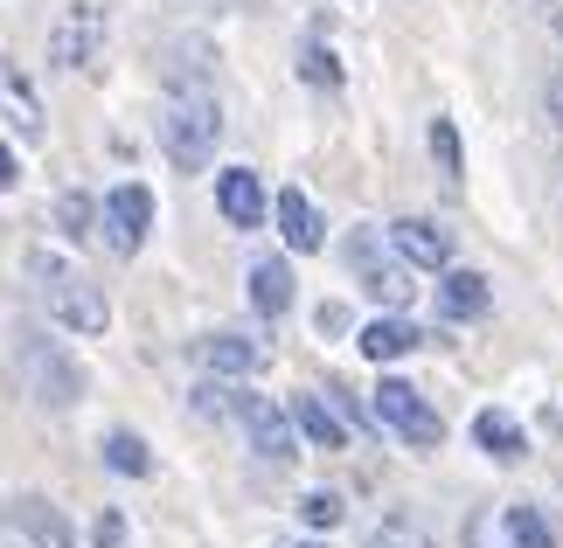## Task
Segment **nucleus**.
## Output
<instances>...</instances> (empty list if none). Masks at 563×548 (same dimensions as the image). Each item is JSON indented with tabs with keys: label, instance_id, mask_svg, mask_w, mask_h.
Listing matches in <instances>:
<instances>
[{
	"label": "nucleus",
	"instance_id": "nucleus-1",
	"mask_svg": "<svg viewBox=\"0 0 563 548\" xmlns=\"http://www.w3.org/2000/svg\"><path fill=\"white\" fill-rule=\"evenodd\" d=\"M21 278L35 284V299L49 305V313L70 326V334H104V326H112V305H104V292L70 265V257L29 250V257H21Z\"/></svg>",
	"mask_w": 563,
	"mask_h": 548
},
{
	"label": "nucleus",
	"instance_id": "nucleus-2",
	"mask_svg": "<svg viewBox=\"0 0 563 548\" xmlns=\"http://www.w3.org/2000/svg\"><path fill=\"white\" fill-rule=\"evenodd\" d=\"M216 139H223V112H216V98L209 91H175V104H167V119H161L167 160H175L181 174H202L216 160Z\"/></svg>",
	"mask_w": 563,
	"mask_h": 548
},
{
	"label": "nucleus",
	"instance_id": "nucleus-3",
	"mask_svg": "<svg viewBox=\"0 0 563 548\" xmlns=\"http://www.w3.org/2000/svg\"><path fill=\"white\" fill-rule=\"evenodd\" d=\"M14 361H21V376H29V396L42 410H70L84 396V368L70 347H56L49 334H35V326H21V340H14Z\"/></svg>",
	"mask_w": 563,
	"mask_h": 548
},
{
	"label": "nucleus",
	"instance_id": "nucleus-4",
	"mask_svg": "<svg viewBox=\"0 0 563 548\" xmlns=\"http://www.w3.org/2000/svg\"><path fill=\"white\" fill-rule=\"evenodd\" d=\"M376 424H389V430L404 437V445H418V451L445 445L439 410H424V396H418L410 382H397V376H383V382H376Z\"/></svg>",
	"mask_w": 563,
	"mask_h": 548
},
{
	"label": "nucleus",
	"instance_id": "nucleus-5",
	"mask_svg": "<svg viewBox=\"0 0 563 548\" xmlns=\"http://www.w3.org/2000/svg\"><path fill=\"white\" fill-rule=\"evenodd\" d=\"M98 49H104V8L70 0V8L56 14V29H49V63L56 70H91Z\"/></svg>",
	"mask_w": 563,
	"mask_h": 548
},
{
	"label": "nucleus",
	"instance_id": "nucleus-6",
	"mask_svg": "<svg viewBox=\"0 0 563 548\" xmlns=\"http://www.w3.org/2000/svg\"><path fill=\"white\" fill-rule=\"evenodd\" d=\"M98 223H104V244H112L119 257H133L146 244V230H154V194H146L140 181H119L112 194H104Z\"/></svg>",
	"mask_w": 563,
	"mask_h": 548
},
{
	"label": "nucleus",
	"instance_id": "nucleus-7",
	"mask_svg": "<svg viewBox=\"0 0 563 548\" xmlns=\"http://www.w3.org/2000/svg\"><path fill=\"white\" fill-rule=\"evenodd\" d=\"M236 424H244L251 451H265V458H292V451H299L292 410H278L272 396H251V389H236Z\"/></svg>",
	"mask_w": 563,
	"mask_h": 548
},
{
	"label": "nucleus",
	"instance_id": "nucleus-8",
	"mask_svg": "<svg viewBox=\"0 0 563 548\" xmlns=\"http://www.w3.org/2000/svg\"><path fill=\"white\" fill-rule=\"evenodd\" d=\"M349 265L362 271V292H369V299H383V305H410V292H418L404 265H389V257H376V236H369V230H362L355 244H349Z\"/></svg>",
	"mask_w": 563,
	"mask_h": 548
},
{
	"label": "nucleus",
	"instance_id": "nucleus-9",
	"mask_svg": "<svg viewBox=\"0 0 563 548\" xmlns=\"http://www.w3.org/2000/svg\"><path fill=\"white\" fill-rule=\"evenodd\" d=\"M216 209H223L230 230H257L265 223V181L251 167H223L216 174Z\"/></svg>",
	"mask_w": 563,
	"mask_h": 548
},
{
	"label": "nucleus",
	"instance_id": "nucleus-10",
	"mask_svg": "<svg viewBox=\"0 0 563 548\" xmlns=\"http://www.w3.org/2000/svg\"><path fill=\"white\" fill-rule=\"evenodd\" d=\"M389 244H397L404 265H424V271H445V265H452V230L424 223V215H404V223H389Z\"/></svg>",
	"mask_w": 563,
	"mask_h": 548
},
{
	"label": "nucleus",
	"instance_id": "nucleus-11",
	"mask_svg": "<svg viewBox=\"0 0 563 548\" xmlns=\"http://www.w3.org/2000/svg\"><path fill=\"white\" fill-rule=\"evenodd\" d=\"M14 528L29 535V548H77L63 507H56V500H42V493H21V500H14Z\"/></svg>",
	"mask_w": 563,
	"mask_h": 548
},
{
	"label": "nucleus",
	"instance_id": "nucleus-12",
	"mask_svg": "<svg viewBox=\"0 0 563 548\" xmlns=\"http://www.w3.org/2000/svg\"><path fill=\"white\" fill-rule=\"evenodd\" d=\"M195 361H202L209 376H257V368H265V347L244 340V334H209V340H195Z\"/></svg>",
	"mask_w": 563,
	"mask_h": 548
},
{
	"label": "nucleus",
	"instance_id": "nucleus-13",
	"mask_svg": "<svg viewBox=\"0 0 563 548\" xmlns=\"http://www.w3.org/2000/svg\"><path fill=\"white\" fill-rule=\"evenodd\" d=\"M272 215H278V236H286V244H292L299 257L328 244V230H320V209H313V202H307V194H299V188H278Z\"/></svg>",
	"mask_w": 563,
	"mask_h": 548
},
{
	"label": "nucleus",
	"instance_id": "nucleus-14",
	"mask_svg": "<svg viewBox=\"0 0 563 548\" xmlns=\"http://www.w3.org/2000/svg\"><path fill=\"white\" fill-rule=\"evenodd\" d=\"M473 445H481L487 458H501V466L529 458V437H522V424H515L508 410H481V416H473Z\"/></svg>",
	"mask_w": 563,
	"mask_h": 548
},
{
	"label": "nucleus",
	"instance_id": "nucleus-15",
	"mask_svg": "<svg viewBox=\"0 0 563 548\" xmlns=\"http://www.w3.org/2000/svg\"><path fill=\"white\" fill-rule=\"evenodd\" d=\"M487 305H494V292H487L481 271H445L439 278V313L445 320H481Z\"/></svg>",
	"mask_w": 563,
	"mask_h": 548
},
{
	"label": "nucleus",
	"instance_id": "nucleus-16",
	"mask_svg": "<svg viewBox=\"0 0 563 548\" xmlns=\"http://www.w3.org/2000/svg\"><path fill=\"white\" fill-rule=\"evenodd\" d=\"M362 355H369V361H404L410 355V347H424V334H418V326H410V320H369V326H362Z\"/></svg>",
	"mask_w": 563,
	"mask_h": 548
},
{
	"label": "nucleus",
	"instance_id": "nucleus-17",
	"mask_svg": "<svg viewBox=\"0 0 563 548\" xmlns=\"http://www.w3.org/2000/svg\"><path fill=\"white\" fill-rule=\"evenodd\" d=\"M251 305H257L265 320H278V313L292 305V271L278 265V257H257V265H251Z\"/></svg>",
	"mask_w": 563,
	"mask_h": 548
},
{
	"label": "nucleus",
	"instance_id": "nucleus-18",
	"mask_svg": "<svg viewBox=\"0 0 563 548\" xmlns=\"http://www.w3.org/2000/svg\"><path fill=\"white\" fill-rule=\"evenodd\" d=\"M292 424H299V437H313L320 451H341V445H349V424H341L320 396H292Z\"/></svg>",
	"mask_w": 563,
	"mask_h": 548
},
{
	"label": "nucleus",
	"instance_id": "nucleus-19",
	"mask_svg": "<svg viewBox=\"0 0 563 548\" xmlns=\"http://www.w3.org/2000/svg\"><path fill=\"white\" fill-rule=\"evenodd\" d=\"M0 104H8V112L21 119V133H29V139L42 133V104H35V91H29V77H21V70H14L8 56H0Z\"/></svg>",
	"mask_w": 563,
	"mask_h": 548
},
{
	"label": "nucleus",
	"instance_id": "nucleus-20",
	"mask_svg": "<svg viewBox=\"0 0 563 548\" xmlns=\"http://www.w3.org/2000/svg\"><path fill=\"white\" fill-rule=\"evenodd\" d=\"M104 466L125 472V479H146V472H154V458H146V445H140L133 430H112V437H104Z\"/></svg>",
	"mask_w": 563,
	"mask_h": 548
},
{
	"label": "nucleus",
	"instance_id": "nucleus-21",
	"mask_svg": "<svg viewBox=\"0 0 563 548\" xmlns=\"http://www.w3.org/2000/svg\"><path fill=\"white\" fill-rule=\"evenodd\" d=\"M501 528H508V541H515V548H556V528H550V521L536 514V507H508Z\"/></svg>",
	"mask_w": 563,
	"mask_h": 548
},
{
	"label": "nucleus",
	"instance_id": "nucleus-22",
	"mask_svg": "<svg viewBox=\"0 0 563 548\" xmlns=\"http://www.w3.org/2000/svg\"><path fill=\"white\" fill-rule=\"evenodd\" d=\"M362 548H431V535L410 514H389V521H376V528H369V541H362Z\"/></svg>",
	"mask_w": 563,
	"mask_h": 548
},
{
	"label": "nucleus",
	"instance_id": "nucleus-23",
	"mask_svg": "<svg viewBox=\"0 0 563 548\" xmlns=\"http://www.w3.org/2000/svg\"><path fill=\"white\" fill-rule=\"evenodd\" d=\"M431 160H439L445 181H460V174H466V160H460V125H452V119H431Z\"/></svg>",
	"mask_w": 563,
	"mask_h": 548
},
{
	"label": "nucleus",
	"instance_id": "nucleus-24",
	"mask_svg": "<svg viewBox=\"0 0 563 548\" xmlns=\"http://www.w3.org/2000/svg\"><path fill=\"white\" fill-rule=\"evenodd\" d=\"M299 521L307 528H341V493H307L299 500Z\"/></svg>",
	"mask_w": 563,
	"mask_h": 548
},
{
	"label": "nucleus",
	"instance_id": "nucleus-25",
	"mask_svg": "<svg viewBox=\"0 0 563 548\" xmlns=\"http://www.w3.org/2000/svg\"><path fill=\"white\" fill-rule=\"evenodd\" d=\"M91 548H133V528H125V514H119V507H104V514H98Z\"/></svg>",
	"mask_w": 563,
	"mask_h": 548
},
{
	"label": "nucleus",
	"instance_id": "nucleus-26",
	"mask_svg": "<svg viewBox=\"0 0 563 548\" xmlns=\"http://www.w3.org/2000/svg\"><path fill=\"white\" fill-rule=\"evenodd\" d=\"M299 70H307V83H341V63H334V49H320V42L299 56Z\"/></svg>",
	"mask_w": 563,
	"mask_h": 548
},
{
	"label": "nucleus",
	"instance_id": "nucleus-27",
	"mask_svg": "<svg viewBox=\"0 0 563 548\" xmlns=\"http://www.w3.org/2000/svg\"><path fill=\"white\" fill-rule=\"evenodd\" d=\"M91 215H98V209L84 202V194H63V202H56V223L70 230V236H84V230H91Z\"/></svg>",
	"mask_w": 563,
	"mask_h": 548
},
{
	"label": "nucleus",
	"instance_id": "nucleus-28",
	"mask_svg": "<svg viewBox=\"0 0 563 548\" xmlns=\"http://www.w3.org/2000/svg\"><path fill=\"white\" fill-rule=\"evenodd\" d=\"M195 410H202V416H223V410H236V389L202 382V389H195Z\"/></svg>",
	"mask_w": 563,
	"mask_h": 548
},
{
	"label": "nucleus",
	"instance_id": "nucleus-29",
	"mask_svg": "<svg viewBox=\"0 0 563 548\" xmlns=\"http://www.w3.org/2000/svg\"><path fill=\"white\" fill-rule=\"evenodd\" d=\"M313 326H320V334H349V313H341V305H320Z\"/></svg>",
	"mask_w": 563,
	"mask_h": 548
},
{
	"label": "nucleus",
	"instance_id": "nucleus-30",
	"mask_svg": "<svg viewBox=\"0 0 563 548\" xmlns=\"http://www.w3.org/2000/svg\"><path fill=\"white\" fill-rule=\"evenodd\" d=\"M550 125H563V77L550 83Z\"/></svg>",
	"mask_w": 563,
	"mask_h": 548
},
{
	"label": "nucleus",
	"instance_id": "nucleus-31",
	"mask_svg": "<svg viewBox=\"0 0 563 548\" xmlns=\"http://www.w3.org/2000/svg\"><path fill=\"white\" fill-rule=\"evenodd\" d=\"M0 188H14V153L0 146Z\"/></svg>",
	"mask_w": 563,
	"mask_h": 548
},
{
	"label": "nucleus",
	"instance_id": "nucleus-32",
	"mask_svg": "<svg viewBox=\"0 0 563 548\" xmlns=\"http://www.w3.org/2000/svg\"><path fill=\"white\" fill-rule=\"evenodd\" d=\"M299 548H313V541H299Z\"/></svg>",
	"mask_w": 563,
	"mask_h": 548
}]
</instances>
